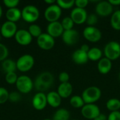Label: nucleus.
I'll list each match as a JSON object with an SVG mask.
<instances>
[{
    "mask_svg": "<svg viewBox=\"0 0 120 120\" xmlns=\"http://www.w3.org/2000/svg\"><path fill=\"white\" fill-rule=\"evenodd\" d=\"M89 60L93 61H98L102 58L103 56V51L97 47L90 48L89 51L87 53Z\"/></svg>",
    "mask_w": 120,
    "mask_h": 120,
    "instance_id": "b1692460",
    "label": "nucleus"
},
{
    "mask_svg": "<svg viewBox=\"0 0 120 120\" xmlns=\"http://www.w3.org/2000/svg\"><path fill=\"white\" fill-rule=\"evenodd\" d=\"M119 79H120V74H119Z\"/></svg>",
    "mask_w": 120,
    "mask_h": 120,
    "instance_id": "49530a36",
    "label": "nucleus"
},
{
    "mask_svg": "<svg viewBox=\"0 0 120 120\" xmlns=\"http://www.w3.org/2000/svg\"><path fill=\"white\" fill-rule=\"evenodd\" d=\"M101 90L95 86L85 89L82 94V97L85 104H95L101 97Z\"/></svg>",
    "mask_w": 120,
    "mask_h": 120,
    "instance_id": "f03ea898",
    "label": "nucleus"
},
{
    "mask_svg": "<svg viewBox=\"0 0 120 120\" xmlns=\"http://www.w3.org/2000/svg\"><path fill=\"white\" fill-rule=\"evenodd\" d=\"M62 14V9L56 4L49 5L44 11V17L49 22L58 21Z\"/></svg>",
    "mask_w": 120,
    "mask_h": 120,
    "instance_id": "0eeeda50",
    "label": "nucleus"
},
{
    "mask_svg": "<svg viewBox=\"0 0 120 120\" xmlns=\"http://www.w3.org/2000/svg\"><path fill=\"white\" fill-rule=\"evenodd\" d=\"M81 113L84 118L94 120L101 114V110L96 104H85L81 108Z\"/></svg>",
    "mask_w": 120,
    "mask_h": 120,
    "instance_id": "1a4fd4ad",
    "label": "nucleus"
},
{
    "mask_svg": "<svg viewBox=\"0 0 120 120\" xmlns=\"http://www.w3.org/2000/svg\"><path fill=\"white\" fill-rule=\"evenodd\" d=\"M98 15L96 14H90L88 15L87 19H86V23L88 24L89 26H94L97 22H98Z\"/></svg>",
    "mask_w": 120,
    "mask_h": 120,
    "instance_id": "f704fd0d",
    "label": "nucleus"
},
{
    "mask_svg": "<svg viewBox=\"0 0 120 120\" xmlns=\"http://www.w3.org/2000/svg\"><path fill=\"white\" fill-rule=\"evenodd\" d=\"M72 59L75 63L78 65L86 64L89 60L87 53L82 51L80 49L73 52L72 55Z\"/></svg>",
    "mask_w": 120,
    "mask_h": 120,
    "instance_id": "6ab92c4d",
    "label": "nucleus"
},
{
    "mask_svg": "<svg viewBox=\"0 0 120 120\" xmlns=\"http://www.w3.org/2000/svg\"><path fill=\"white\" fill-rule=\"evenodd\" d=\"M29 32L30 33V34L32 37H39L41 34H42V31H41V28L40 26H39L37 24H32L30 25L29 29H28Z\"/></svg>",
    "mask_w": 120,
    "mask_h": 120,
    "instance_id": "c85d7f7f",
    "label": "nucleus"
},
{
    "mask_svg": "<svg viewBox=\"0 0 120 120\" xmlns=\"http://www.w3.org/2000/svg\"><path fill=\"white\" fill-rule=\"evenodd\" d=\"M110 24L112 27L115 30H120V10L115 11L110 18Z\"/></svg>",
    "mask_w": 120,
    "mask_h": 120,
    "instance_id": "a878e982",
    "label": "nucleus"
},
{
    "mask_svg": "<svg viewBox=\"0 0 120 120\" xmlns=\"http://www.w3.org/2000/svg\"><path fill=\"white\" fill-rule=\"evenodd\" d=\"M75 1L74 0H68V1H65V0H57L56 1V4L62 9H69L70 8H72L73 6H75Z\"/></svg>",
    "mask_w": 120,
    "mask_h": 120,
    "instance_id": "c756f323",
    "label": "nucleus"
},
{
    "mask_svg": "<svg viewBox=\"0 0 120 120\" xmlns=\"http://www.w3.org/2000/svg\"><path fill=\"white\" fill-rule=\"evenodd\" d=\"M61 25L63 27L64 31L65 30H72L73 28V26L75 25L73 20H72V18L70 16H66L65 17L61 22Z\"/></svg>",
    "mask_w": 120,
    "mask_h": 120,
    "instance_id": "7c9ffc66",
    "label": "nucleus"
},
{
    "mask_svg": "<svg viewBox=\"0 0 120 120\" xmlns=\"http://www.w3.org/2000/svg\"><path fill=\"white\" fill-rule=\"evenodd\" d=\"M70 117V112L65 108H60L53 115V120H69Z\"/></svg>",
    "mask_w": 120,
    "mask_h": 120,
    "instance_id": "393cba45",
    "label": "nucleus"
},
{
    "mask_svg": "<svg viewBox=\"0 0 120 120\" xmlns=\"http://www.w3.org/2000/svg\"><path fill=\"white\" fill-rule=\"evenodd\" d=\"M0 39H1V34H0Z\"/></svg>",
    "mask_w": 120,
    "mask_h": 120,
    "instance_id": "8fccbe9b",
    "label": "nucleus"
},
{
    "mask_svg": "<svg viewBox=\"0 0 120 120\" xmlns=\"http://www.w3.org/2000/svg\"><path fill=\"white\" fill-rule=\"evenodd\" d=\"M22 11V19L27 22H34L39 17V11L37 7L33 5L25 6Z\"/></svg>",
    "mask_w": 120,
    "mask_h": 120,
    "instance_id": "20e7f679",
    "label": "nucleus"
},
{
    "mask_svg": "<svg viewBox=\"0 0 120 120\" xmlns=\"http://www.w3.org/2000/svg\"><path fill=\"white\" fill-rule=\"evenodd\" d=\"M2 13H3V11H2V8H1V6H0V18L1 17V15H2Z\"/></svg>",
    "mask_w": 120,
    "mask_h": 120,
    "instance_id": "a18cd8bd",
    "label": "nucleus"
},
{
    "mask_svg": "<svg viewBox=\"0 0 120 120\" xmlns=\"http://www.w3.org/2000/svg\"><path fill=\"white\" fill-rule=\"evenodd\" d=\"M9 93L4 87H0V104L6 103L8 100Z\"/></svg>",
    "mask_w": 120,
    "mask_h": 120,
    "instance_id": "473e14b6",
    "label": "nucleus"
},
{
    "mask_svg": "<svg viewBox=\"0 0 120 120\" xmlns=\"http://www.w3.org/2000/svg\"><path fill=\"white\" fill-rule=\"evenodd\" d=\"M103 52L105 57L111 61L117 60L120 57V44L115 41L108 42L105 46Z\"/></svg>",
    "mask_w": 120,
    "mask_h": 120,
    "instance_id": "7ed1b4c3",
    "label": "nucleus"
},
{
    "mask_svg": "<svg viewBox=\"0 0 120 120\" xmlns=\"http://www.w3.org/2000/svg\"><path fill=\"white\" fill-rule=\"evenodd\" d=\"M47 103L53 108H58L61 104L62 98L57 91H50L46 95Z\"/></svg>",
    "mask_w": 120,
    "mask_h": 120,
    "instance_id": "412c9836",
    "label": "nucleus"
},
{
    "mask_svg": "<svg viewBox=\"0 0 120 120\" xmlns=\"http://www.w3.org/2000/svg\"><path fill=\"white\" fill-rule=\"evenodd\" d=\"M50 120V119H45V120Z\"/></svg>",
    "mask_w": 120,
    "mask_h": 120,
    "instance_id": "de8ad7c7",
    "label": "nucleus"
},
{
    "mask_svg": "<svg viewBox=\"0 0 120 120\" xmlns=\"http://www.w3.org/2000/svg\"><path fill=\"white\" fill-rule=\"evenodd\" d=\"M54 77L50 72H43L37 75L34 80V86L39 92L48 90L53 84Z\"/></svg>",
    "mask_w": 120,
    "mask_h": 120,
    "instance_id": "f257e3e1",
    "label": "nucleus"
},
{
    "mask_svg": "<svg viewBox=\"0 0 120 120\" xmlns=\"http://www.w3.org/2000/svg\"><path fill=\"white\" fill-rule=\"evenodd\" d=\"M46 30H47V33L53 38L62 36L64 32L61 22L59 21L49 22V24L47 26Z\"/></svg>",
    "mask_w": 120,
    "mask_h": 120,
    "instance_id": "f3484780",
    "label": "nucleus"
},
{
    "mask_svg": "<svg viewBox=\"0 0 120 120\" xmlns=\"http://www.w3.org/2000/svg\"><path fill=\"white\" fill-rule=\"evenodd\" d=\"M44 1H45V3H46L49 5H52V4H54L55 3H56V1L55 0H45Z\"/></svg>",
    "mask_w": 120,
    "mask_h": 120,
    "instance_id": "c03bdc74",
    "label": "nucleus"
},
{
    "mask_svg": "<svg viewBox=\"0 0 120 120\" xmlns=\"http://www.w3.org/2000/svg\"><path fill=\"white\" fill-rule=\"evenodd\" d=\"M58 79L59 81L61 83H66V82H69V79H70V75L68 72H62L59 74L58 75Z\"/></svg>",
    "mask_w": 120,
    "mask_h": 120,
    "instance_id": "c9c22d12",
    "label": "nucleus"
},
{
    "mask_svg": "<svg viewBox=\"0 0 120 120\" xmlns=\"http://www.w3.org/2000/svg\"><path fill=\"white\" fill-rule=\"evenodd\" d=\"M32 103L34 108H35L37 110H41L44 109L47 105L46 95L44 92L37 93L33 96Z\"/></svg>",
    "mask_w": 120,
    "mask_h": 120,
    "instance_id": "2eb2a0df",
    "label": "nucleus"
},
{
    "mask_svg": "<svg viewBox=\"0 0 120 120\" xmlns=\"http://www.w3.org/2000/svg\"><path fill=\"white\" fill-rule=\"evenodd\" d=\"M18 78V77L15 72H8V73H6L5 76V79L6 82L11 84L16 83Z\"/></svg>",
    "mask_w": 120,
    "mask_h": 120,
    "instance_id": "2f4dec72",
    "label": "nucleus"
},
{
    "mask_svg": "<svg viewBox=\"0 0 120 120\" xmlns=\"http://www.w3.org/2000/svg\"><path fill=\"white\" fill-rule=\"evenodd\" d=\"M20 94L18 92L13 91L11 94H9L8 100H10L11 102H18L20 100Z\"/></svg>",
    "mask_w": 120,
    "mask_h": 120,
    "instance_id": "4c0bfd02",
    "label": "nucleus"
},
{
    "mask_svg": "<svg viewBox=\"0 0 120 120\" xmlns=\"http://www.w3.org/2000/svg\"><path fill=\"white\" fill-rule=\"evenodd\" d=\"M4 4L8 8H15L19 4V0H4Z\"/></svg>",
    "mask_w": 120,
    "mask_h": 120,
    "instance_id": "e433bc0d",
    "label": "nucleus"
},
{
    "mask_svg": "<svg viewBox=\"0 0 120 120\" xmlns=\"http://www.w3.org/2000/svg\"><path fill=\"white\" fill-rule=\"evenodd\" d=\"M107 120H120V111L111 112L108 116Z\"/></svg>",
    "mask_w": 120,
    "mask_h": 120,
    "instance_id": "ea45409f",
    "label": "nucleus"
},
{
    "mask_svg": "<svg viewBox=\"0 0 120 120\" xmlns=\"http://www.w3.org/2000/svg\"><path fill=\"white\" fill-rule=\"evenodd\" d=\"M108 120V117H106L105 115L103 114H100L96 118H95L94 120Z\"/></svg>",
    "mask_w": 120,
    "mask_h": 120,
    "instance_id": "79ce46f5",
    "label": "nucleus"
},
{
    "mask_svg": "<svg viewBox=\"0 0 120 120\" xmlns=\"http://www.w3.org/2000/svg\"><path fill=\"white\" fill-rule=\"evenodd\" d=\"M1 67L6 73L15 72L17 69L16 62L12 59H5L4 61H2Z\"/></svg>",
    "mask_w": 120,
    "mask_h": 120,
    "instance_id": "5701e85b",
    "label": "nucleus"
},
{
    "mask_svg": "<svg viewBox=\"0 0 120 120\" xmlns=\"http://www.w3.org/2000/svg\"><path fill=\"white\" fill-rule=\"evenodd\" d=\"M95 11L98 15L107 17L113 13V6L108 1H99L96 6Z\"/></svg>",
    "mask_w": 120,
    "mask_h": 120,
    "instance_id": "f8f14e48",
    "label": "nucleus"
},
{
    "mask_svg": "<svg viewBox=\"0 0 120 120\" xmlns=\"http://www.w3.org/2000/svg\"><path fill=\"white\" fill-rule=\"evenodd\" d=\"M72 90V86L70 82L60 83V84L58 87L57 92L62 98H67L71 96Z\"/></svg>",
    "mask_w": 120,
    "mask_h": 120,
    "instance_id": "aec40b11",
    "label": "nucleus"
},
{
    "mask_svg": "<svg viewBox=\"0 0 120 120\" xmlns=\"http://www.w3.org/2000/svg\"><path fill=\"white\" fill-rule=\"evenodd\" d=\"M17 25L15 22L7 20L5 21L1 27V34L3 37L6 38H10L13 36H15V33L17 32Z\"/></svg>",
    "mask_w": 120,
    "mask_h": 120,
    "instance_id": "4468645a",
    "label": "nucleus"
},
{
    "mask_svg": "<svg viewBox=\"0 0 120 120\" xmlns=\"http://www.w3.org/2000/svg\"><path fill=\"white\" fill-rule=\"evenodd\" d=\"M89 3V0H76L75 5H76V7L77 8L85 9V8L88 6Z\"/></svg>",
    "mask_w": 120,
    "mask_h": 120,
    "instance_id": "58836bf2",
    "label": "nucleus"
},
{
    "mask_svg": "<svg viewBox=\"0 0 120 120\" xmlns=\"http://www.w3.org/2000/svg\"><path fill=\"white\" fill-rule=\"evenodd\" d=\"M112 6H119L120 5V0H109L108 1Z\"/></svg>",
    "mask_w": 120,
    "mask_h": 120,
    "instance_id": "37998d69",
    "label": "nucleus"
},
{
    "mask_svg": "<svg viewBox=\"0 0 120 120\" xmlns=\"http://www.w3.org/2000/svg\"><path fill=\"white\" fill-rule=\"evenodd\" d=\"M8 55V48L3 44L0 43V61H4L6 59Z\"/></svg>",
    "mask_w": 120,
    "mask_h": 120,
    "instance_id": "72a5a7b5",
    "label": "nucleus"
},
{
    "mask_svg": "<svg viewBox=\"0 0 120 120\" xmlns=\"http://www.w3.org/2000/svg\"><path fill=\"white\" fill-rule=\"evenodd\" d=\"M112 61L105 57H103L100 60H98L97 65L98 70L102 75L108 74L112 69Z\"/></svg>",
    "mask_w": 120,
    "mask_h": 120,
    "instance_id": "a211bd4d",
    "label": "nucleus"
},
{
    "mask_svg": "<svg viewBox=\"0 0 120 120\" xmlns=\"http://www.w3.org/2000/svg\"><path fill=\"white\" fill-rule=\"evenodd\" d=\"M34 64V59L30 54H24L18 58L16 61L17 69L21 72H27L32 68Z\"/></svg>",
    "mask_w": 120,
    "mask_h": 120,
    "instance_id": "39448f33",
    "label": "nucleus"
},
{
    "mask_svg": "<svg viewBox=\"0 0 120 120\" xmlns=\"http://www.w3.org/2000/svg\"><path fill=\"white\" fill-rule=\"evenodd\" d=\"M106 108L110 112L120 110V100L117 98H110L106 103Z\"/></svg>",
    "mask_w": 120,
    "mask_h": 120,
    "instance_id": "bb28decb",
    "label": "nucleus"
},
{
    "mask_svg": "<svg viewBox=\"0 0 120 120\" xmlns=\"http://www.w3.org/2000/svg\"><path fill=\"white\" fill-rule=\"evenodd\" d=\"M15 39L18 44L23 46H26L31 43L32 39V36L30 34L28 30L21 29V30H18L15 33Z\"/></svg>",
    "mask_w": 120,
    "mask_h": 120,
    "instance_id": "dca6fc26",
    "label": "nucleus"
},
{
    "mask_svg": "<svg viewBox=\"0 0 120 120\" xmlns=\"http://www.w3.org/2000/svg\"><path fill=\"white\" fill-rule=\"evenodd\" d=\"M79 39V32L74 30H65L62 34V39L63 41L68 46H72L77 44Z\"/></svg>",
    "mask_w": 120,
    "mask_h": 120,
    "instance_id": "ddd939ff",
    "label": "nucleus"
},
{
    "mask_svg": "<svg viewBox=\"0 0 120 120\" xmlns=\"http://www.w3.org/2000/svg\"><path fill=\"white\" fill-rule=\"evenodd\" d=\"M37 45L44 50H50L55 45V39L48 33H42L37 39Z\"/></svg>",
    "mask_w": 120,
    "mask_h": 120,
    "instance_id": "9b49d317",
    "label": "nucleus"
},
{
    "mask_svg": "<svg viewBox=\"0 0 120 120\" xmlns=\"http://www.w3.org/2000/svg\"><path fill=\"white\" fill-rule=\"evenodd\" d=\"M1 25H0V30H1Z\"/></svg>",
    "mask_w": 120,
    "mask_h": 120,
    "instance_id": "09e8293b",
    "label": "nucleus"
},
{
    "mask_svg": "<svg viewBox=\"0 0 120 120\" xmlns=\"http://www.w3.org/2000/svg\"></svg>",
    "mask_w": 120,
    "mask_h": 120,
    "instance_id": "603ef678",
    "label": "nucleus"
},
{
    "mask_svg": "<svg viewBox=\"0 0 120 120\" xmlns=\"http://www.w3.org/2000/svg\"><path fill=\"white\" fill-rule=\"evenodd\" d=\"M84 37L90 42H98L102 37V33L95 26H87L83 30Z\"/></svg>",
    "mask_w": 120,
    "mask_h": 120,
    "instance_id": "6e6552de",
    "label": "nucleus"
},
{
    "mask_svg": "<svg viewBox=\"0 0 120 120\" xmlns=\"http://www.w3.org/2000/svg\"></svg>",
    "mask_w": 120,
    "mask_h": 120,
    "instance_id": "3c124183",
    "label": "nucleus"
},
{
    "mask_svg": "<svg viewBox=\"0 0 120 120\" xmlns=\"http://www.w3.org/2000/svg\"><path fill=\"white\" fill-rule=\"evenodd\" d=\"M70 104L74 108H82L85 105L82 97L78 95L73 96L70 98Z\"/></svg>",
    "mask_w": 120,
    "mask_h": 120,
    "instance_id": "cd10ccee",
    "label": "nucleus"
},
{
    "mask_svg": "<svg viewBox=\"0 0 120 120\" xmlns=\"http://www.w3.org/2000/svg\"><path fill=\"white\" fill-rule=\"evenodd\" d=\"M6 16L8 20L15 22L22 18V11L17 7L8 8L6 13Z\"/></svg>",
    "mask_w": 120,
    "mask_h": 120,
    "instance_id": "4be33fe9",
    "label": "nucleus"
},
{
    "mask_svg": "<svg viewBox=\"0 0 120 120\" xmlns=\"http://www.w3.org/2000/svg\"><path fill=\"white\" fill-rule=\"evenodd\" d=\"M80 49H81L82 51L86 52V53H88V51H89L90 48H89V45H87V44H82V45L81 46Z\"/></svg>",
    "mask_w": 120,
    "mask_h": 120,
    "instance_id": "a19ab883",
    "label": "nucleus"
},
{
    "mask_svg": "<svg viewBox=\"0 0 120 120\" xmlns=\"http://www.w3.org/2000/svg\"><path fill=\"white\" fill-rule=\"evenodd\" d=\"M15 84L18 90L22 94L30 92L34 86L32 79L27 75H21L18 77Z\"/></svg>",
    "mask_w": 120,
    "mask_h": 120,
    "instance_id": "423d86ee",
    "label": "nucleus"
},
{
    "mask_svg": "<svg viewBox=\"0 0 120 120\" xmlns=\"http://www.w3.org/2000/svg\"><path fill=\"white\" fill-rule=\"evenodd\" d=\"M70 17L72 18L75 24L82 25L86 22L88 15L86 9L75 7L72 10Z\"/></svg>",
    "mask_w": 120,
    "mask_h": 120,
    "instance_id": "9d476101",
    "label": "nucleus"
}]
</instances>
